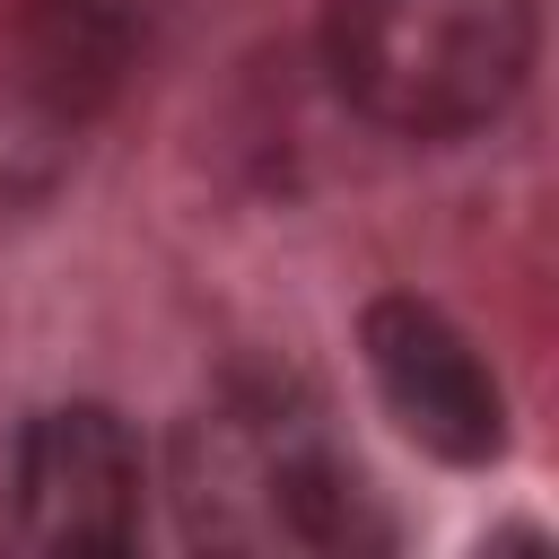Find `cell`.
Masks as SVG:
<instances>
[{"instance_id":"6da1fadb","label":"cell","mask_w":559,"mask_h":559,"mask_svg":"<svg viewBox=\"0 0 559 559\" xmlns=\"http://www.w3.org/2000/svg\"><path fill=\"white\" fill-rule=\"evenodd\" d=\"M323 61L367 122L463 140L515 105L533 70V0H332Z\"/></svg>"},{"instance_id":"7a4b0ae2","label":"cell","mask_w":559,"mask_h":559,"mask_svg":"<svg viewBox=\"0 0 559 559\" xmlns=\"http://www.w3.org/2000/svg\"><path fill=\"white\" fill-rule=\"evenodd\" d=\"M358 349H367L384 411L437 463H498L507 454V393L428 297H376L358 314Z\"/></svg>"},{"instance_id":"3957f363","label":"cell","mask_w":559,"mask_h":559,"mask_svg":"<svg viewBox=\"0 0 559 559\" xmlns=\"http://www.w3.org/2000/svg\"><path fill=\"white\" fill-rule=\"evenodd\" d=\"M140 437L105 402L35 411L17 437V533L35 550H131L140 542Z\"/></svg>"}]
</instances>
